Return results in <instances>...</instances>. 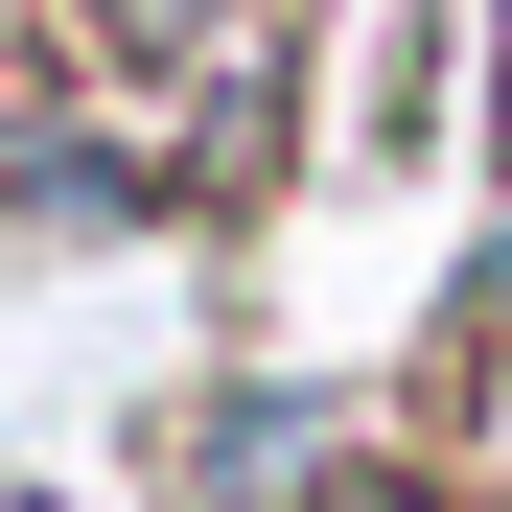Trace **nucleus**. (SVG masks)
<instances>
[{"label": "nucleus", "instance_id": "nucleus-5", "mask_svg": "<svg viewBox=\"0 0 512 512\" xmlns=\"http://www.w3.org/2000/svg\"><path fill=\"white\" fill-rule=\"evenodd\" d=\"M303 512H443V466H419V443H326V466H303Z\"/></svg>", "mask_w": 512, "mask_h": 512}, {"label": "nucleus", "instance_id": "nucleus-4", "mask_svg": "<svg viewBox=\"0 0 512 512\" xmlns=\"http://www.w3.org/2000/svg\"><path fill=\"white\" fill-rule=\"evenodd\" d=\"M70 117V0H0V140Z\"/></svg>", "mask_w": 512, "mask_h": 512}, {"label": "nucleus", "instance_id": "nucleus-2", "mask_svg": "<svg viewBox=\"0 0 512 512\" xmlns=\"http://www.w3.org/2000/svg\"><path fill=\"white\" fill-rule=\"evenodd\" d=\"M70 47H94L117 94H210V70L256 47V0H70Z\"/></svg>", "mask_w": 512, "mask_h": 512}, {"label": "nucleus", "instance_id": "nucleus-6", "mask_svg": "<svg viewBox=\"0 0 512 512\" xmlns=\"http://www.w3.org/2000/svg\"><path fill=\"white\" fill-rule=\"evenodd\" d=\"M489 94H512V0H489Z\"/></svg>", "mask_w": 512, "mask_h": 512}, {"label": "nucleus", "instance_id": "nucleus-1", "mask_svg": "<svg viewBox=\"0 0 512 512\" xmlns=\"http://www.w3.org/2000/svg\"><path fill=\"white\" fill-rule=\"evenodd\" d=\"M303 466H326V443H303V396H280V373L187 396V489H210V512H303Z\"/></svg>", "mask_w": 512, "mask_h": 512}, {"label": "nucleus", "instance_id": "nucleus-3", "mask_svg": "<svg viewBox=\"0 0 512 512\" xmlns=\"http://www.w3.org/2000/svg\"><path fill=\"white\" fill-rule=\"evenodd\" d=\"M466 94H443V0H373V47H350V163H419Z\"/></svg>", "mask_w": 512, "mask_h": 512}]
</instances>
